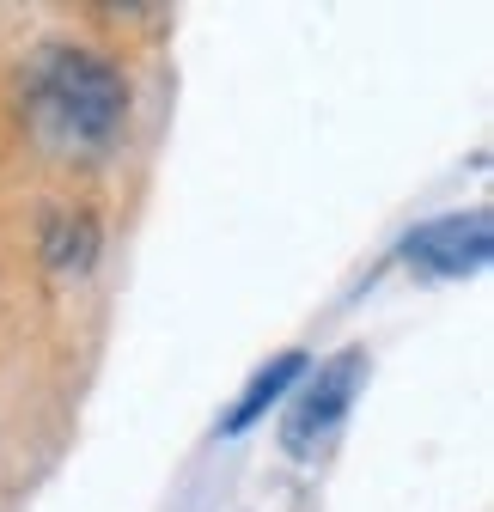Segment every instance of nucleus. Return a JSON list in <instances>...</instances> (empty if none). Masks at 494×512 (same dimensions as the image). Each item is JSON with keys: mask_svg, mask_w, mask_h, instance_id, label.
<instances>
[{"mask_svg": "<svg viewBox=\"0 0 494 512\" xmlns=\"http://www.w3.org/2000/svg\"><path fill=\"white\" fill-rule=\"evenodd\" d=\"M305 366H312V360H305V348H281L269 366H257L251 372V384H244V391H238V403H232V415L220 421V433L232 439V433H251L287 391H293V384L305 378Z\"/></svg>", "mask_w": 494, "mask_h": 512, "instance_id": "nucleus-4", "label": "nucleus"}, {"mask_svg": "<svg viewBox=\"0 0 494 512\" xmlns=\"http://www.w3.org/2000/svg\"><path fill=\"white\" fill-rule=\"evenodd\" d=\"M397 256L409 269L421 275H440V281H458V275H476L488 269V256H494V220L476 208V214H440V220H427L415 226Z\"/></svg>", "mask_w": 494, "mask_h": 512, "instance_id": "nucleus-3", "label": "nucleus"}, {"mask_svg": "<svg viewBox=\"0 0 494 512\" xmlns=\"http://www.w3.org/2000/svg\"><path fill=\"white\" fill-rule=\"evenodd\" d=\"M98 244H104V232L92 214H55L43 226V263L61 275H86L98 263Z\"/></svg>", "mask_w": 494, "mask_h": 512, "instance_id": "nucleus-5", "label": "nucleus"}, {"mask_svg": "<svg viewBox=\"0 0 494 512\" xmlns=\"http://www.w3.org/2000/svg\"><path fill=\"white\" fill-rule=\"evenodd\" d=\"M25 110L43 141L68 153H98L116 141L122 116H129V86H122L116 61L80 43H43L25 61Z\"/></svg>", "mask_w": 494, "mask_h": 512, "instance_id": "nucleus-1", "label": "nucleus"}, {"mask_svg": "<svg viewBox=\"0 0 494 512\" xmlns=\"http://www.w3.org/2000/svg\"><path fill=\"white\" fill-rule=\"evenodd\" d=\"M360 378H366V348H342V354H330L312 378H305V391L293 397V409H287V421H281L287 458H312L318 445L342 427V415L354 409Z\"/></svg>", "mask_w": 494, "mask_h": 512, "instance_id": "nucleus-2", "label": "nucleus"}]
</instances>
